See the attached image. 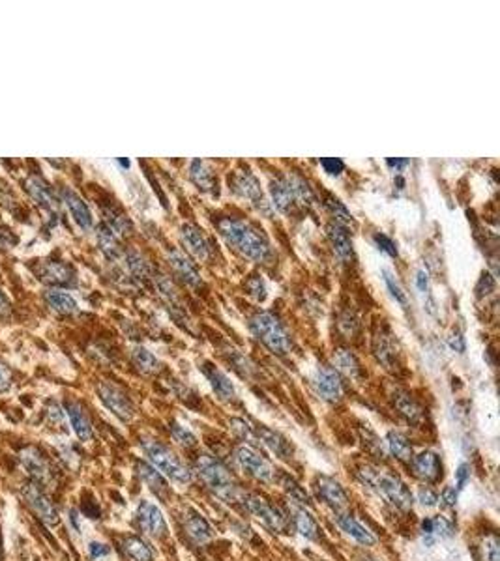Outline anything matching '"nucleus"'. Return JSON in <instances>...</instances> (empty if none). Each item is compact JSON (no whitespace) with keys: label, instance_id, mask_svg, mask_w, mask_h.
I'll return each mask as SVG.
<instances>
[{"label":"nucleus","instance_id":"obj_1","mask_svg":"<svg viewBox=\"0 0 500 561\" xmlns=\"http://www.w3.org/2000/svg\"><path fill=\"white\" fill-rule=\"evenodd\" d=\"M217 228L227 243L238 249L242 255H246L247 259L262 262L270 257V243L266 236L251 223L236 217H222L217 221Z\"/></svg>","mask_w":500,"mask_h":561},{"label":"nucleus","instance_id":"obj_2","mask_svg":"<svg viewBox=\"0 0 500 561\" xmlns=\"http://www.w3.org/2000/svg\"><path fill=\"white\" fill-rule=\"evenodd\" d=\"M361 483H366L369 488H373L379 496L386 499L388 504L393 505L399 511H409L412 507V494L407 488L403 481L399 479L398 475L386 473L375 466H364L360 468Z\"/></svg>","mask_w":500,"mask_h":561},{"label":"nucleus","instance_id":"obj_3","mask_svg":"<svg viewBox=\"0 0 500 561\" xmlns=\"http://www.w3.org/2000/svg\"><path fill=\"white\" fill-rule=\"evenodd\" d=\"M195 466L199 477L203 479L204 485L208 486L217 498L225 499V502H236V498H238V486H236L231 472L215 457L201 454L197 459Z\"/></svg>","mask_w":500,"mask_h":561},{"label":"nucleus","instance_id":"obj_4","mask_svg":"<svg viewBox=\"0 0 500 561\" xmlns=\"http://www.w3.org/2000/svg\"><path fill=\"white\" fill-rule=\"evenodd\" d=\"M143 451L159 473L167 475L177 485H190L191 472L171 449L158 440H143Z\"/></svg>","mask_w":500,"mask_h":561},{"label":"nucleus","instance_id":"obj_5","mask_svg":"<svg viewBox=\"0 0 500 561\" xmlns=\"http://www.w3.org/2000/svg\"><path fill=\"white\" fill-rule=\"evenodd\" d=\"M249 328L272 353L285 356L291 350V341L287 337L285 329L278 320V316H274L272 313H257L249 322Z\"/></svg>","mask_w":500,"mask_h":561},{"label":"nucleus","instance_id":"obj_6","mask_svg":"<svg viewBox=\"0 0 500 561\" xmlns=\"http://www.w3.org/2000/svg\"><path fill=\"white\" fill-rule=\"evenodd\" d=\"M235 459L238 462V466L253 479L270 483L276 477V470H274L272 462L268 461L266 457H262L257 449L247 445V443H242V445L236 448Z\"/></svg>","mask_w":500,"mask_h":561},{"label":"nucleus","instance_id":"obj_7","mask_svg":"<svg viewBox=\"0 0 500 561\" xmlns=\"http://www.w3.org/2000/svg\"><path fill=\"white\" fill-rule=\"evenodd\" d=\"M23 499L42 522L49 524V526H57L58 520H60L57 507L53 505L51 499L47 498V494L39 488V485L28 483V485L23 486Z\"/></svg>","mask_w":500,"mask_h":561},{"label":"nucleus","instance_id":"obj_8","mask_svg":"<svg viewBox=\"0 0 500 561\" xmlns=\"http://www.w3.org/2000/svg\"><path fill=\"white\" fill-rule=\"evenodd\" d=\"M98 395L102 398V403L107 406L109 410L113 412L114 416L122 419V421H130L133 417V404L130 401L126 393L116 387L114 384L109 382H102L98 385Z\"/></svg>","mask_w":500,"mask_h":561},{"label":"nucleus","instance_id":"obj_9","mask_svg":"<svg viewBox=\"0 0 500 561\" xmlns=\"http://www.w3.org/2000/svg\"><path fill=\"white\" fill-rule=\"evenodd\" d=\"M244 499H246L247 511L251 513L257 520H260V522L265 524L268 530L272 531L285 530L287 528L285 517H283L278 509H274L272 505L268 504L265 498H260L257 494H249V496Z\"/></svg>","mask_w":500,"mask_h":561},{"label":"nucleus","instance_id":"obj_10","mask_svg":"<svg viewBox=\"0 0 500 561\" xmlns=\"http://www.w3.org/2000/svg\"><path fill=\"white\" fill-rule=\"evenodd\" d=\"M137 522L141 530L154 539H163L167 535V522H165L163 513L152 502H146V499L141 502L137 507Z\"/></svg>","mask_w":500,"mask_h":561},{"label":"nucleus","instance_id":"obj_11","mask_svg":"<svg viewBox=\"0 0 500 561\" xmlns=\"http://www.w3.org/2000/svg\"><path fill=\"white\" fill-rule=\"evenodd\" d=\"M21 464L30 475L34 483L38 485H49L53 477V470L49 466V461L45 459L44 453L36 448H25L19 453Z\"/></svg>","mask_w":500,"mask_h":561},{"label":"nucleus","instance_id":"obj_12","mask_svg":"<svg viewBox=\"0 0 500 561\" xmlns=\"http://www.w3.org/2000/svg\"><path fill=\"white\" fill-rule=\"evenodd\" d=\"M313 384H315L316 393L326 403H337L343 397L341 378L332 367H319L315 378H313Z\"/></svg>","mask_w":500,"mask_h":561},{"label":"nucleus","instance_id":"obj_13","mask_svg":"<svg viewBox=\"0 0 500 561\" xmlns=\"http://www.w3.org/2000/svg\"><path fill=\"white\" fill-rule=\"evenodd\" d=\"M316 492H319V498L323 499L332 511L341 513L348 507L347 492L343 490V486L332 477H324V475L319 477L316 479Z\"/></svg>","mask_w":500,"mask_h":561},{"label":"nucleus","instance_id":"obj_14","mask_svg":"<svg viewBox=\"0 0 500 561\" xmlns=\"http://www.w3.org/2000/svg\"><path fill=\"white\" fill-rule=\"evenodd\" d=\"M231 185H233V191L238 193L244 199H249V201L257 204V206H262L265 204V196H262V191H260V183L259 180L251 174V171H236L231 178Z\"/></svg>","mask_w":500,"mask_h":561},{"label":"nucleus","instance_id":"obj_15","mask_svg":"<svg viewBox=\"0 0 500 561\" xmlns=\"http://www.w3.org/2000/svg\"><path fill=\"white\" fill-rule=\"evenodd\" d=\"M167 262L171 266V270L175 271L186 284H190V286L201 284V273L197 270L195 262H191V259L186 255V252L171 251L167 255Z\"/></svg>","mask_w":500,"mask_h":561},{"label":"nucleus","instance_id":"obj_16","mask_svg":"<svg viewBox=\"0 0 500 561\" xmlns=\"http://www.w3.org/2000/svg\"><path fill=\"white\" fill-rule=\"evenodd\" d=\"M62 201L64 204L68 206L71 217L75 219L77 225L81 228H84V230H90L92 225H94V219H92V212H90L89 204L82 201L75 191L71 190L62 191Z\"/></svg>","mask_w":500,"mask_h":561},{"label":"nucleus","instance_id":"obj_17","mask_svg":"<svg viewBox=\"0 0 500 561\" xmlns=\"http://www.w3.org/2000/svg\"><path fill=\"white\" fill-rule=\"evenodd\" d=\"M184 530L191 541L199 544V546L212 541V537H214V531L210 528V524L199 513L191 511V509H188L184 515Z\"/></svg>","mask_w":500,"mask_h":561},{"label":"nucleus","instance_id":"obj_18","mask_svg":"<svg viewBox=\"0 0 500 561\" xmlns=\"http://www.w3.org/2000/svg\"><path fill=\"white\" fill-rule=\"evenodd\" d=\"M336 522L337 526L341 528L345 533H347L350 539H355L356 542H360V544H364V546H373L375 542H377V537L371 533V531L368 530V528H364L358 520H356L352 515H343V513H337L336 517Z\"/></svg>","mask_w":500,"mask_h":561},{"label":"nucleus","instance_id":"obj_19","mask_svg":"<svg viewBox=\"0 0 500 561\" xmlns=\"http://www.w3.org/2000/svg\"><path fill=\"white\" fill-rule=\"evenodd\" d=\"M180 236H182V241H184L186 249L197 257L199 260H206L208 259V243L204 240L203 232L199 230V227L191 225V223H184L180 227Z\"/></svg>","mask_w":500,"mask_h":561},{"label":"nucleus","instance_id":"obj_20","mask_svg":"<svg viewBox=\"0 0 500 561\" xmlns=\"http://www.w3.org/2000/svg\"><path fill=\"white\" fill-rule=\"evenodd\" d=\"M412 470L414 475L420 477L422 481H435L440 473V461L435 453L431 451H424L418 457H412Z\"/></svg>","mask_w":500,"mask_h":561},{"label":"nucleus","instance_id":"obj_21","mask_svg":"<svg viewBox=\"0 0 500 561\" xmlns=\"http://www.w3.org/2000/svg\"><path fill=\"white\" fill-rule=\"evenodd\" d=\"M326 232H328V238L332 241V247L334 251L343 262H348L352 260V241H350V236H348L347 228L339 225V223H332L326 227Z\"/></svg>","mask_w":500,"mask_h":561},{"label":"nucleus","instance_id":"obj_22","mask_svg":"<svg viewBox=\"0 0 500 561\" xmlns=\"http://www.w3.org/2000/svg\"><path fill=\"white\" fill-rule=\"evenodd\" d=\"M255 436H257V438H259V440L262 441L266 448L270 449L278 459H283V461L291 459L292 454L291 443H289L283 436L279 434V432L266 429V427H259V430L255 432Z\"/></svg>","mask_w":500,"mask_h":561},{"label":"nucleus","instance_id":"obj_23","mask_svg":"<svg viewBox=\"0 0 500 561\" xmlns=\"http://www.w3.org/2000/svg\"><path fill=\"white\" fill-rule=\"evenodd\" d=\"M66 414L70 417V423L73 430H75L77 438L81 441H89L92 438V425L87 416V412L82 410V406L79 403H66Z\"/></svg>","mask_w":500,"mask_h":561},{"label":"nucleus","instance_id":"obj_24","mask_svg":"<svg viewBox=\"0 0 500 561\" xmlns=\"http://www.w3.org/2000/svg\"><path fill=\"white\" fill-rule=\"evenodd\" d=\"M190 178L191 182L195 183L197 187L204 193H215V187H217V182H215V176L212 169L208 165L201 161V159H193L190 165Z\"/></svg>","mask_w":500,"mask_h":561},{"label":"nucleus","instance_id":"obj_25","mask_svg":"<svg viewBox=\"0 0 500 561\" xmlns=\"http://www.w3.org/2000/svg\"><path fill=\"white\" fill-rule=\"evenodd\" d=\"M135 470H137V475L141 477V481H143L156 496H159V498H165V496H167V490H169L167 481L163 479L161 473L156 472V468L150 466V464H146V462H137Z\"/></svg>","mask_w":500,"mask_h":561},{"label":"nucleus","instance_id":"obj_26","mask_svg":"<svg viewBox=\"0 0 500 561\" xmlns=\"http://www.w3.org/2000/svg\"><path fill=\"white\" fill-rule=\"evenodd\" d=\"M373 350L377 360L386 369H392L393 361H395V342H393L390 331H380L375 335Z\"/></svg>","mask_w":500,"mask_h":561},{"label":"nucleus","instance_id":"obj_27","mask_svg":"<svg viewBox=\"0 0 500 561\" xmlns=\"http://www.w3.org/2000/svg\"><path fill=\"white\" fill-rule=\"evenodd\" d=\"M26 185H28V193L34 196V201L39 202L45 210L55 212V210L58 208V199L57 195H55V191H53L42 178H30Z\"/></svg>","mask_w":500,"mask_h":561},{"label":"nucleus","instance_id":"obj_28","mask_svg":"<svg viewBox=\"0 0 500 561\" xmlns=\"http://www.w3.org/2000/svg\"><path fill=\"white\" fill-rule=\"evenodd\" d=\"M203 371L206 374V378L210 380V385L215 391V395L222 398V401H231V398L235 397V385L231 384L227 374H223L220 369H215L212 365H206Z\"/></svg>","mask_w":500,"mask_h":561},{"label":"nucleus","instance_id":"obj_29","mask_svg":"<svg viewBox=\"0 0 500 561\" xmlns=\"http://www.w3.org/2000/svg\"><path fill=\"white\" fill-rule=\"evenodd\" d=\"M292 515H294V524H296V530L300 531V535L315 541L319 537V526H316L315 518L311 517L310 513L298 507V504H292Z\"/></svg>","mask_w":500,"mask_h":561},{"label":"nucleus","instance_id":"obj_30","mask_svg":"<svg viewBox=\"0 0 500 561\" xmlns=\"http://www.w3.org/2000/svg\"><path fill=\"white\" fill-rule=\"evenodd\" d=\"M270 195H272L274 206L283 214H289L294 206V196H292L285 180H276L270 183Z\"/></svg>","mask_w":500,"mask_h":561},{"label":"nucleus","instance_id":"obj_31","mask_svg":"<svg viewBox=\"0 0 500 561\" xmlns=\"http://www.w3.org/2000/svg\"><path fill=\"white\" fill-rule=\"evenodd\" d=\"M285 182L289 185V190H291L292 196H294V201H300L305 206H313L315 204V193H313L310 183L305 182L304 178L298 176V174H289L285 178Z\"/></svg>","mask_w":500,"mask_h":561},{"label":"nucleus","instance_id":"obj_32","mask_svg":"<svg viewBox=\"0 0 500 561\" xmlns=\"http://www.w3.org/2000/svg\"><path fill=\"white\" fill-rule=\"evenodd\" d=\"M393 401H395V408L399 410V414L405 417L407 421L412 423V425H420V423L424 421V410H422V406L414 403L409 395L399 393Z\"/></svg>","mask_w":500,"mask_h":561},{"label":"nucleus","instance_id":"obj_33","mask_svg":"<svg viewBox=\"0 0 500 561\" xmlns=\"http://www.w3.org/2000/svg\"><path fill=\"white\" fill-rule=\"evenodd\" d=\"M42 279L49 281V283L68 284L73 281V270L64 262H47L42 271Z\"/></svg>","mask_w":500,"mask_h":561},{"label":"nucleus","instance_id":"obj_34","mask_svg":"<svg viewBox=\"0 0 500 561\" xmlns=\"http://www.w3.org/2000/svg\"><path fill=\"white\" fill-rule=\"evenodd\" d=\"M334 371L343 372L348 378H358L360 374V363L356 360V356L348 350H337L334 353Z\"/></svg>","mask_w":500,"mask_h":561},{"label":"nucleus","instance_id":"obj_35","mask_svg":"<svg viewBox=\"0 0 500 561\" xmlns=\"http://www.w3.org/2000/svg\"><path fill=\"white\" fill-rule=\"evenodd\" d=\"M132 360L133 363H135V367H137L141 372H145V374H156V372L161 369V363L158 361V358L143 347L133 348Z\"/></svg>","mask_w":500,"mask_h":561},{"label":"nucleus","instance_id":"obj_36","mask_svg":"<svg viewBox=\"0 0 500 561\" xmlns=\"http://www.w3.org/2000/svg\"><path fill=\"white\" fill-rule=\"evenodd\" d=\"M122 546L133 561H154V552L139 537H126Z\"/></svg>","mask_w":500,"mask_h":561},{"label":"nucleus","instance_id":"obj_37","mask_svg":"<svg viewBox=\"0 0 500 561\" xmlns=\"http://www.w3.org/2000/svg\"><path fill=\"white\" fill-rule=\"evenodd\" d=\"M45 300H47V303L51 305L53 309L58 311V313H62V315H71V313H75L77 311V302L68 294V292L55 291V288H53V291L45 292Z\"/></svg>","mask_w":500,"mask_h":561},{"label":"nucleus","instance_id":"obj_38","mask_svg":"<svg viewBox=\"0 0 500 561\" xmlns=\"http://www.w3.org/2000/svg\"><path fill=\"white\" fill-rule=\"evenodd\" d=\"M386 443H388V449H390V453H392L395 459H399V461H403V462L412 461L411 441L407 440L405 436L401 434V432H390L386 438Z\"/></svg>","mask_w":500,"mask_h":561},{"label":"nucleus","instance_id":"obj_39","mask_svg":"<svg viewBox=\"0 0 500 561\" xmlns=\"http://www.w3.org/2000/svg\"><path fill=\"white\" fill-rule=\"evenodd\" d=\"M98 240H100V246L105 251L107 257H116L120 252V247H118V241H116V236L107 225H102L100 230H98Z\"/></svg>","mask_w":500,"mask_h":561},{"label":"nucleus","instance_id":"obj_40","mask_svg":"<svg viewBox=\"0 0 500 561\" xmlns=\"http://www.w3.org/2000/svg\"><path fill=\"white\" fill-rule=\"evenodd\" d=\"M324 204H326V208L330 210V214L336 217V223H339V225L352 221V215H350V212L347 210V206H345L339 199H336V196L326 195V202H324Z\"/></svg>","mask_w":500,"mask_h":561},{"label":"nucleus","instance_id":"obj_41","mask_svg":"<svg viewBox=\"0 0 500 561\" xmlns=\"http://www.w3.org/2000/svg\"><path fill=\"white\" fill-rule=\"evenodd\" d=\"M281 485H283V488L287 490V494L291 496L292 504H300V505H305L307 502H310V498H307V494L304 492V488L298 485L296 481L291 479V477H283V481H281Z\"/></svg>","mask_w":500,"mask_h":561},{"label":"nucleus","instance_id":"obj_42","mask_svg":"<svg viewBox=\"0 0 500 561\" xmlns=\"http://www.w3.org/2000/svg\"><path fill=\"white\" fill-rule=\"evenodd\" d=\"M229 425H231V430H233V434H235L236 438H240V440L244 441L257 440L253 427H249V423H246L244 419L233 417V419L229 421Z\"/></svg>","mask_w":500,"mask_h":561},{"label":"nucleus","instance_id":"obj_43","mask_svg":"<svg viewBox=\"0 0 500 561\" xmlns=\"http://www.w3.org/2000/svg\"><path fill=\"white\" fill-rule=\"evenodd\" d=\"M171 432H172V436H175V440H177L178 443H182L184 448H195L197 445L195 434H193L190 429H186L184 425H180V423H172Z\"/></svg>","mask_w":500,"mask_h":561},{"label":"nucleus","instance_id":"obj_44","mask_svg":"<svg viewBox=\"0 0 500 561\" xmlns=\"http://www.w3.org/2000/svg\"><path fill=\"white\" fill-rule=\"evenodd\" d=\"M382 275H384V283H386L388 291H390V294L393 296V300H395L398 303H401V305L405 307V305H407V296H405V292H403V288L399 286L398 279L393 277L392 271H388V270L382 271Z\"/></svg>","mask_w":500,"mask_h":561},{"label":"nucleus","instance_id":"obj_45","mask_svg":"<svg viewBox=\"0 0 500 561\" xmlns=\"http://www.w3.org/2000/svg\"><path fill=\"white\" fill-rule=\"evenodd\" d=\"M127 268L132 271L135 277H146L148 275V264L145 262V259L141 257L139 252H130L127 255Z\"/></svg>","mask_w":500,"mask_h":561},{"label":"nucleus","instance_id":"obj_46","mask_svg":"<svg viewBox=\"0 0 500 561\" xmlns=\"http://www.w3.org/2000/svg\"><path fill=\"white\" fill-rule=\"evenodd\" d=\"M481 552H483V561H500L499 539L494 535L488 537V539L483 541Z\"/></svg>","mask_w":500,"mask_h":561},{"label":"nucleus","instance_id":"obj_47","mask_svg":"<svg viewBox=\"0 0 500 561\" xmlns=\"http://www.w3.org/2000/svg\"><path fill=\"white\" fill-rule=\"evenodd\" d=\"M431 524H433V535H437V537L454 535V526H452V522L446 520L444 517L431 518Z\"/></svg>","mask_w":500,"mask_h":561},{"label":"nucleus","instance_id":"obj_48","mask_svg":"<svg viewBox=\"0 0 500 561\" xmlns=\"http://www.w3.org/2000/svg\"><path fill=\"white\" fill-rule=\"evenodd\" d=\"M321 167L324 169V172H328L330 176H339L345 171V163L337 158H323L321 159Z\"/></svg>","mask_w":500,"mask_h":561},{"label":"nucleus","instance_id":"obj_49","mask_svg":"<svg viewBox=\"0 0 500 561\" xmlns=\"http://www.w3.org/2000/svg\"><path fill=\"white\" fill-rule=\"evenodd\" d=\"M375 243L379 246L380 251L388 252L390 257H398V246H395V241L392 240V238H388L386 234H375Z\"/></svg>","mask_w":500,"mask_h":561},{"label":"nucleus","instance_id":"obj_50","mask_svg":"<svg viewBox=\"0 0 500 561\" xmlns=\"http://www.w3.org/2000/svg\"><path fill=\"white\" fill-rule=\"evenodd\" d=\"M416 498H418V502L424 505V507H435V505L438 504L437 494H435V490L429 488V486H420Z\"/></svg>","mask_w":500,"mask_h":561},{"label":"nucleus","instance_id":"obj_51","mask_svg":"<svg viewBox=\"0 0 500 561\" xmlns=\"http://www.w3.org/2000/svg\"><path fill=\"white\" fill-rule=\"evenodd\" d=\"M457 504V488L454 486H446L440 494V507L443 509H452Z\"/></svg>","mask_w":500,"mask_h":561},{"label":"nucleus","instance_id":"obj_52","mask_svg":"<svg viewBox=\"0 0 500 561\" xmlns=\"http://www.w3.org/2000/svg\"><path fill=\"white\" fill-rule=\"evenodd\" d=\"M247 291H249V294L251 296H255L257 300H265V283L260 281L259 277L251 279V281H247Z\"/></svg>","mask_w":500,"mask_h":561},{"label":"nucleus","instance_id":"obj_53","mask_svg":"<svg viewBox=\"0 0 500 561\" xmlns=\"http://www.w3.org/2000/svg\"><path fill=\"white\" fill-rule=\"evenodd\" d=\"M494 288V279L489 275V273H483L480 279V283H478V286H476V292H478V296H488L489 292L493 291Z\"/></svg>","mask_w":500,"mask_h":561},{"label":"nucleus","instance_id":"obj_54","mask_svg":"<svg viewBox=\"0 0 500 561\" xmlns=\"http://www.w3.org/2000/svg\"><path fill=\"white\" fill-rule=\"evenodd\" d=\"M470 477V466L469 464H459L456 470V481H457V490H461L467 485V481Z\"/></svg>","mask_w":500,"mask_h":561},{"label":"nucleus","instance_id":"obj_55","mask_svg":"<svg viewBox=\"0 0 500 561\" xmlns=\"http://www.w3.org/2000/svg\"><path fill=\"white\" fill-rule=\"evenodd\" d=\"M109 552L111 550L105 546V544H102V542H90L89 546V554L92 560H100V558H105V555H109Z\"/></svg>","mask_w":500,"mask_h":561},{"label":"nucleus","instance_id":"obj_56","mask_svg":"<svg viewBox=\"0 0 500 561\" xmlns=\"http://www.w3.org/2000/svg\"><path fill=\"white\" fill-rule=\"evenodd\" d=\"M449 347L454 348V350H456V352H465V337H463L461 333H459V331H457V333H454L452 335V337H449Z\"/></svg>","mask_w":500,"mask_h":561},{"label":"nucleus","instance_id":"obj_57","mask_svg":"<svg viewBox=\"0 0 500 561\" xmlns=\"http://www.w3.org/2000/svg\"><path fill=\"white\" fill-rule=\"evenodd\" d=\"M10 380H12V374L8 371V367L0 363V391H6L10 387V384H12Z\"/></svg>","mask_w":500,"mask_h":561},{"label":"nucleus","instance_id":"obj_58","mask_svg":"<svg viewBox=\"0 0 500 561\" xmlns=\"http://www.w3.org/2000/svg\"><path fill=\"white\" fill-rule=\"evenodd\" d=\"M416 286H418V291L422 292V294H425V292H427V288H429L427 273H425L424 270H420L418 273H416Z\"/></svg>","mask_w":500,"mask_h":561},{"label":"nucleus","instance_id":"obj_59","mask_svg":"<svg viewBox=\"0 0 500 561\" xmlns=\"http://www.w3.org/2000/svg\"><path fill=\"white\" fill-rule=\"evenodd\" d=\"M407 165H409V159H388V167H392V169H395V171H401V169H405Z\"/></svg>","mask_w":500,"mask_h":561},{"label":"nucleus","instance_id":"obj_60","mask_svg":"<svg viewBox=\"0 0 500 561\" xmlns=\"http://www.w3.org/2000/svg\"><path fill=\"white\" fill-rule=\"evenodd\" d=\"M10 313V302H8V297L0 292V316H4Z\"/></svg>","mask_w":500,"mask_h":561},{"label":"nucleus","instance_id":"obj_61","mask_svg":"<svg viewBox=\"0 0 500 561\" xmlns=\"http://www.w3.org/2000/svg\"><path fill=\"white\" fill-rule=\"evenodd\" d=\"M118 163H120L122 167H130V161H127V159H118Z\"/></svg>","mask_w":500,"mask_h":561}]
</instances>
